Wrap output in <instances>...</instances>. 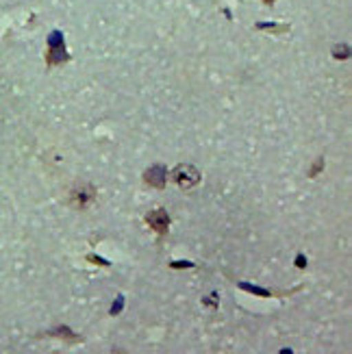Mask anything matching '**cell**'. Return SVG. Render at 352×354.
Here are the masks:
<instances>
[{
	"mask_svg": "<svg viewBox=\"0 0 352 354\" xmlns=\"http://www.w3.org/2000/svg\"><path fill=\"white\" fill-rule=\"evenodd\" d=\"M96 202V187L89 183H76L70 187V194H67V204L72 209H89L91 204Z\"/></svg>",
	"mask_w": 352,
	"mask_h": 354,
	"instance_id": "1",
	"label": "cell"
},
{
	"mask_svg": "<svg viewBox=\"0 0 352 354\" xmlns=\"http://www.w3.org/2000/svg\"><path fill=\"white\" fill-rule=\"evenodd\" d=\"M70 61V54L65 48V39L61 31H52L48 35V52H46V65H61Z\"/></svg>",
	"mask_w": 352,
	"mask_h": 354,
	"instance_id": "2",
	"label": "cell"
},
{
	"mask_svg": "<svg viewBox=\"0 0 352 354\" xmlns=\"http://www.w3.org/2000/svg\"><path fill=\"white\" fill-rule=\"evenodd\" d=\"M170 179L176 187H181L183 192H189V189H194L200 183V172L194 166H187L185 163V166H176L172 170Z\"/></svg>",
	"mask_w": 352,
	"mask_h": 354,
	"instance_id": "3",
	"label": "cell"
},
{
	"mask_svg": "<svg viewBox=\"0 0 352 354\" xmlns=\"http://www.w3.org/2000/svg\"><path fill=\"white\" fill-rule=\"evenodd\" d=\"M146 222L148 226H151L153 230H157V235L159 237H164L168 230H170V215L166 209H155L146 215Z\"/></svg>",
	"mask_w": 352,
	"mask_h": 354,
	"instance_id": "4",
	"label": "cell"
},
{
	"mask_svg": "<svg viewBox=\"0 0 352 354\" xmlns=\"http://www.w3.org/2000/svg\"><path fill=\"white\" fill-rule=\"evenodd\" d=\"M144 183L155 189H166L168 183V170L164 166H153L144 172Z\"/></svg>",
	"mask_w": 352,
	"mask_h": 354,
	"instance_id": "5",
	"label": "cell"
},
{
	"mask_svg": "<svg viewBox=\"0 0 352 354\" xmlns=\"http://www.w3.org/2000/svg\"><path fill=\"white\" fill-rule=\"evenodd\" d=\"M48 335H50V337H57V339H63V342H67V344H78V342H83V337L76 335V333H72L70 329H67V326H57V329H52Z\"/></svg>",
	"mask_w": 352,
	"mask_h": 354,
	"instance_id": "6",
	"label": "cell"
},
{
	"mask_svg": "<svg viewBox=\"0 0 352 354\" xmlns=\"http://www.w3.org/2000/svg\"><path fill=\"white\" fill-rule=\"evenodd\" d=\"M237 287L243 289V291H250L254 296H261V298H272V296H287V291H272V289H263V287H256V285H250V283H237Z\"/></svg>",
	"mask_w": 352,
	"mask_h": 354,
	"instance_id": "7",
	"label": "cell"
},
{
	"mask_svg": "<svg viewBox=\"0 0 352 354\" xmlns=\"http://www.w3.org/2000/svg\"><path fill=\"white\" fill-rule=\"evenodd\" d=\"M256 29H259V31H265L267 29V31H280V33H285L289 26L287 24H280L278 26V24H265V22H261V24H256Z\"/></svg>",
	"mask_w": 352,
	"mask_h": 354,
	"instance_id": "8",
	"label": "cell"
},
{
	"mask_svg": "<svg viewBox=\"0 0 352 354\" xmlns=\"http://www.w3.org/2000/svg\"><path fill=\"white\" fill-rule=\"evenodd\" d=\"M122 307H124V296H118V300H116L113 307H111V313H113V316H118V313L122 311Z\"/></svg>",
	"mask_w": 352,
	"mask_h": 354,
	"instance_id": "9",
	"label": "cell"
},
{
	"mask_svg": "<svg viewBox=\"0 0 352 354\" xmlns=\"http://www.w3.org/2000/svg\"><path fill=\"white\" fill-rule=\"evenodd\" d=\"M87 258H89V261H91V263H98V265H104V267H107V265H111L109 261H104V258H102V256H96V254H89Z\"/></svg>",
	"mask_w": 352,
	"mask_h": 354,
	"instance_id": "10",
	"label": "cell"
},
{
	"mask_svg": "<svg viewBox=\"0 0 352 354\" xmlns=\"http://www.w3.org/2000/svg\"><path fill=\"white\" fill-rule=\"evenodd\" d=\"M170 267H174V269H181V267H194V263H192V261H172V263H170Z\"/></svg>",
	"mask_w": 352,
	"mask_h": 354,
	"instance_id": "11",
	"label": "cell"
},
{
	"mask_svg": "<svg viewBox=\"0 0 352 354\" xmlns=\"http://www.w3.org/2000/svg\"><path fill=\"white\" fill-rule=\"evenodd\" d=\"M296 265L300 267V269H302V267L307 265V258H305V254H298V261H296Z\"/></svg>",
	"mask_w": 352,
	"mask_h": 354,
	"instance_id": "12",
	"label": "cell"
},
{
	"mask_svg": "<svg viewBox=\"0 0 352 354\" xmlns=\"http://www.w3.org/2000/svg\"><path fill=\"white\" fill-rule=\"evenodd\" d=\"M324 166V159H320L318 163H316V166H314V170H311V176H316L318 172H320V168Z\"/></svg>",
	"mask_w": 352,
	"mask_h": 354,
	"instance_id": "13",
	"label": "cell"
},
{
	"mask_svg": "<svg viewBox=\"0 0 352 354\" xmlns=\"http://www.w3.org/2000/svg\"><path fill=\"white\" fill-rule=\"evenodd\" d=\"M261 3H263V5H274L276 0H261Z\"/></svg>",
	"mask_w": 352,
	"mask_h": 354,
	"instance_id": "14",
	"label": "cell"
}]
</instances>
